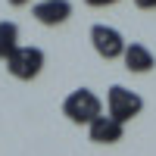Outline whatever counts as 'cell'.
<instances>
[{"mask_svg": "<svg viewBox=\"0 0 156 156\" xmlns=\"http://www.w3.org/2000/svg\"><path fill=\"white\" fill-rule=\"evenodd\" d=\"M62 115H66L72 125H90L97 115H103V100L90 87H75L72 94L62 100Z\"/></svg>", "mask_w": 156, "mask_h": 156, "instance_id": "obj_1", "label": "cell"}, {"mask_svg": "<svg viewBox=\"0 0 156 156\" xmlns=\"http://www.w3.org/2000/svg\"><path fill=\"white\" fill-rule=\"evenodd\" d=\"M140 109H144V97L128 90L125 84H112L106 90V115H112L115 122L128 125L131 119H137Z\"/></svg>", "mask_w": 156, "mask_h": 156, "instance_id": "obj_2", "label": "cell"}, {"mask_svg": "<svg viewBox=\"0 0 156 156\" xmlns=\"http://www.w3.org/2000/svg\"><path fill=\"white\" fill-rule=\"evenodd\" d=\"M6 69H9L12 78H19V81H31V78H37L41 69H44V50L22 44L16 53L6 59Z\"/></svg>", "mask_w": 156, "mask_h": 156, "instance_id": "obj_3", "label": "cell"}, {"mask_svg": "<svg viewBox=\"0 0 156 156\" xmlns=\"http://www.w3.org/2000/svg\"><path fill=\"white\" fill-rule=\"evenodd\" d=\"M90 44H94L100 59H119L125 53V47H128L122 31L112 28V25H103V22H97L94 28H90Z\"/></svg>", "mask_w": 156, "mask_h": 156, "instance_id": "obj_4", "label": "cell"}, {"mask_svg": "<svg viewBox=\"0 0 156 156\" xmlns=\"http://www.w3.org/2000/svg\"><path fill=\"white\" fill-rule=\"evenodd\" d=\"M122 134H125V125L115 122L112 115H106V112L97 115V119L87 125V137L94 140V144H119Z\"/></svg>", "mask_w": 156, "mask_h": 156, "instance_id": "obj_5", "label": "cell"}, {"mask_svg": "<svg viewBox=\"0 0 156 156\" xmlns=\"http://www.w3.org/2000/svg\"><path fill=\"white\" fill-rule=\"evenodd\" d=\"M31 16L41 25H62L72 16V3L69 0H41V3H34Z\"/></svg>", "mask_w": 156, "mask_h": 156, "instance_id": "obj_6", "label": "cell"}, {"mask_svg": "<svg viewBox=\"0 0 156 156\" xmlns=\"http://www.w3.org/2000/svg\"><path fill=\"white\" fill-rule=\"evenodd\" d=\"M122 62H125V69L128 72H137V75H144L156 66V56H153V50L147 44H128L125 47V53H122Z\"/></svg>", "mask_w": 156, "mask_h": 156, "instance_id": "obj_7", "label": "cell"}, {"mask_svg": "<svg viewBox=\"0 0 156 156\" xmlns=\"http://www.w3.org/2000/svg\"><path fill=\"white\" fill-rule=\"evenodd\" d=\"M22 44H19V25L16 22H0V59H9Z\"/></svg>", "mask_w": 156, "mask_h": 156, "instance_id": "obj_8", "label": "cell"}, {"mask_svg": "<svg viewBox=\"0 0 156 156\" xmlns=\"http://www.w3.org/2000/svg\"><path fill=\"white\" fill-rule=\"evenodd\" d=\"M87 6H112V3H119V0H84Z\"/></svg>", "mask_w": 156, "mask_h": 156, "instance_id": "obj_9", "label": "cell"}, {"mask_svg": "<svg viewBox=\"0 0 156 156\" xmlns=\"http://www.w3.org/2000/svg\"><path fill=\"white\" fill-rule=\"evenodd\" d=\"M140 9H156V0H134Z\"/></svg>", "mask_w": 156, "mask_h": 156, "instance_id": "obj_10", "label": "cell"}, {"mask_svg": "<svg viewBox=\"0 0 156 156\" xmlns=\"http://www.w3.org/2000/svg\"><path fill=\"white\" fill-rule=\"evenodd\" d=\"M9 3H12V6H25V3H28V0H9Z\"/></svg>", "mask_w": 156, "mask_h": 156, "instance_id": "obj_11", "label": "cell"}]
</instances>
